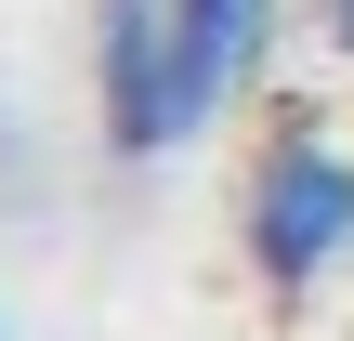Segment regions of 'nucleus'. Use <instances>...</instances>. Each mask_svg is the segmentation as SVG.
I'll return each instance as SVG.
<instances>
[{
    "mask_svg": "<svg viewBox=\"0 0 354 341\" xmlns=\"http://www.w3.org/2000/svg\"><path fill=\"white\" fill-rule=\"evenodd\" d=\"M276 53V0H105L92 79L118 158H184Z\"/></svg>",
    "mask_w": 354,
    "mask_h": 341,
    "instance_id": "nucleus-1",
    "label": "nucleus"
},
{
    "mask_svg": "<svg viewBox=\"0 0 354 341\" xmlns=\"http://www.w3.org/2000/svg\"><path fill=\"white\" fill-rule=\"evenodd\" d=\"M250 263H263V289H315L328 263L354 250V158L328 131H276L263 158H250Z\"/></svg>",
    "mask_w": 354,
    "mask_h": 341,
    "instance_id": "nucleus-2",
    "label": "nucleus"
},
{
    "mask_svg": "<svg viewBox=\"0 0 354 341\" xmlns=\"http://www.w3.org/2000/svg\"><path fill=\"white\" fill-rule=\"evenodd\" d=\"M328 53H354V0H328Z\"/></svg>",
    "mask_w": 354,
    "mask_h": 341,
    "instance_id": "nucleus-3",
    "label": "nucleus"
}]
</instances>
